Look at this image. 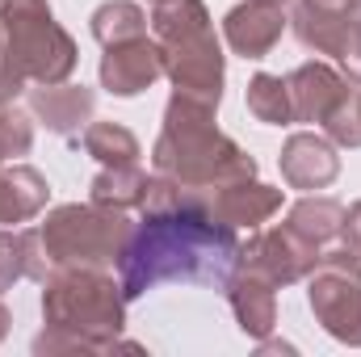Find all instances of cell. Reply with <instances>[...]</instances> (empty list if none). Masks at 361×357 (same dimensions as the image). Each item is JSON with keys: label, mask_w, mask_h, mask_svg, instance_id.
I'll return each mask as SVG.
<instances>
[{"label": "cell", "mask_w": 361, "mask_h": 357, "mask_svg": "<svg viewBox=\"0 0 361 357\" xmlns=\"http://www.w3.org/2000/svg\"><path fill=\"white\" fill-rule=\"evenodd\" d=\"M286 89H290V105H294V122H315V126H324L332 118V109L353 92L349 80L324 59L298 63L286 76Z\"/></svg>", "instance_id": "30bf717a"}, {"label": "cell", "mask_w": 361, "mask_h": 357, "mask_svg": "<svg viewBox=\"0 0 361 357\" xmlns=\"http://www.w3.org/2000/svg\"><path fill=\"white\" fill-rule=\"evenodd\" d=\"M0 164H4V152H0Z\"/></svg>", "instance_id": "4dcf8cb0"}, {"label": "cell", "mask_w": 361, "mask_h": 357, "mask_svg": "<svg viewBox=\"0 0 361 357\" xmlns=\"http://www.w3.org/2000/svg\"><path fill=\"white\" fill-rule=\"evenodd\" d=\"M152 169L189 189H223L231 181L257 177V160L219 131L214 105L173 92L164 105V126L152 147Z\"/></svg>", "instance_id": "3957f363"}, {"label": "cell", "mask_w": 361, "mask_h": 357, "mask_svg": "<svg viewBox=\"0 0 361 357\" xmlns=\"http://www.w3.org/2000/svg\"><path fill=\"white\" fill-rule=\"evenodd\" d=\"M152 4H160V0H152Z\"/></svg>", "instance_id": "1f68e13d"}, {"label": "cell", "mask_w": 361, "mask_h": 357, "mask_svg": "<svg viewBox=\"0 0 361 357\" xmlns=\"http://www.w3.org/2000/svg\"><path fill=\"white\" fill-rule=\"evenodd\" d=\"M139 210L143 219L135 223L118 261L126 303L164 282L223 286L231 277L240 261V231L210 210V189H189L156 173Z\"/></svg>", "instance_id": "6da1fadb"}, {"label": "cell", "mask_w": 361, "mask_h": 357, "mask_svg": "<svg viewBox=\"0 0 361 357\" xmlns=\"http://www.w3.org/2000/svg\"><path fill=\"white\" fill-rule=\"evenodd\" d=\"M281 30H286V13L281 4H269V0H244L223 17V38L244 59H265L281 42Z\"/></svg>", "instance_id": "4fadbf2b"}, {"label": "cell", "mask_w": 361, "mask_h": 357, "mask_svg": "<svg viewBox=\"0 0 361 357\" xmlns=\"http://www.w3.org/2000/svg\"><path fill=\"white\" fill-rule=\"evenodd\" d=\"M277 169L281 181L290 189H328L332 181L341 177V156H336V143L324 139V135H311V131H298L281 143V156H277Z\"/></svg>", "instance_id": "8fae6325"}, {"label": "cell", "mask_w": 361, "mask_h": 357, "mask_svg": "<svg viewBox=\"0 0 361 357\" xmlns=\"http://www.w3.org/2000/svg\"><path fill=\"white\" fill-rule=\"evenodd\" d=\"M269 4H286V0H269Z\"/></svg>", "instance_id": "f546056e"}, {"label": "cell", "mask_w": 361, "mask_h": 357, "mask_svg": "<svg viewBox=\"0 0 361 357\" xmlns=\"http://www.w3.org/2000/svg\"><path fill=\"white\" fill-rule=\"evenodd\" d=\"M25 89H30V85L17 76V68H13V59H8V47H4V25H0V105H4V101H17Z\"/></svg>", "instance_id": "484cf974"}, {"label": "cell", "mask_w": 361, "mask_h": 357, "mask_svg": "<svg viewBox=\"0 0 361 357\" xmlns=\"http://www.w3.org/2000/svg\"><path fill=\"white\" fill-rule=\"evenodd\" d=\"M319 257H324L319 244L298 236L290 223H277V227H265V231L257 227L248 236V244H240L235 265L265 273L273 286H294V282H307V273L319 265Z\"/></svg>", "instance_id": "ba28073f"}, {"label": "cell", "mask_w": 361, "mask_h": 357, "mask_svg": "<svg viewBox=\"0 0 361 357\" xmlns=\"http://www.w3.org/2000/svg\"><path fill=\"white\" fill-rule=\"evenodd\" d=\"M139 34H147V13L135 0H105L92 13V38L101 47H114V42H126Z\"/></svg>", "instance_id": "44dd1931"}, {"label": "cell", "mask_w": 361, "mask_h": 357, "mask_svg": "<svg viewBox=\"0 0 361 357\" xmlns=\"http://www.w3.org/2000/svg\"><path fill=\"white\" fill-rule=\"evenodd\" d=\"M80 139H85V152H89L101 169H114V164H139V156H143L139 139H135L122 122H89Z\"/></svg>", "instance_id": "d6986e66"}, {"label": "cell", "mask_w": 361, "mask_h": 357, "mask_svg": "<svg viewBox=\"0 0 361 357\" xmlns=\"http://www.w3.org/2000/svg\"><path fill=\"white\" fill-rule=\"evenodd\" d=\"M92 109H97V92L89 85H38V89H30V114L47 126V131H55V135H63V139H80L85 135V126L92 122Z\"/></svg>", "instance_id": "5bb4252c"}, {"label": "cell", "mask_w": 361, "mask_h": 357, "mask_svg": "<svg viewBox=\"0 0 361 357\" xmlns=\"http://www.w3.org/2000/svg\"><path fill=\"white\" fill-rule=\"evenodd\" d=\"M324 135L336 147H361V92L357 89L332 109V118L324 122Z\"/></svg>", "instance_id": "603a6c76"}, {"label": "cell", "mask_w": 361, "mask_h": 357, "mask_svg": "<svg viewBox=\"0 0 361 357\" xmlns=\"http://www.w3.org/2000/svg\"><path fill=\"white\" fill-rule=\"evenodd\" d=\"M307 303L332 341L361 349V261L345 244L324 248L319 265L307 273Z\"/></svg>", "instance_id": "52a82bcc"}, {"label": "cell", "mask_w": 361, "mask_h": 357, "mask_svg": "<svg viewBox=\"0 0 361 357\" xmlns=\"http://www.w3.org/2000/svg\"><path fill=\"white\" fill-rule=\"evenodd\" d=\"M244 101H248V114L265 126H290L294 122V105H290V89L281 76L273 72H257L244 89Z\"/></svg>", "instance_id": "ffe728a7"}, {"label": "cell", "mask_w": 361, "mask_h": 357, "mask_svg": "<svg viewBox=\"0 0 361 357\" xmlns=\"http://www.w3.org/2000/svg\"><path fill=\"white\" fill-rule=\"evenodd\" d=\"M152 34L160 42L164 76L173 80V92H185L219 109L227 85V59L210 8L202 0H160L152 13Z\"/></svg>", "instance_id": "5b68a950"}, {"label": "cell", "mask_w": 361, "mask_h": 357, "mask_svg": "<svg viewBox=\"0 0 361 357\" xmlns=\"http://www.w3.org/2000/svg\"><path fill=\"white\" fill-rule=\"evenodd\" d=\"M315 4H328V8H345V4H357V0H315Z\"/></svg>", "instance_id": "f1b7e54d"}, {"label": "cell", "mask_w": 361, "mask_h": 357, "mask_svg": "<svg viewBox=\"0 0 361 357\" xmlns=\"http://www.w3.org/2000/svg\"><path fill=\"white\" fill-rule=\"evenodd\" d=\"M147 185L152 177L139 169V164H114V169H101L89 185V198L105 210H139L143 198H147Z\"/></svg>", "instance_id": "e0dca14e"}, {"label": "cell", "mask_w": 361, "mask_h": 357, "mask_svg": "<svg viewBox=\"0 0 361 357\" xmlns=\"http://www.w3.org/2000/svg\"><path fill=\"white\" fill-rule=\"evenodd\" d=\"M4 47L25 85H63L76 72V38L55 21L47 0H0Z\"/></svg>", "instance_id": "8992f818"}, {"label": "cell", "mask_w": 361, "mask_h": 357, "mask_svg": "<svg viewBox=\"0 0 361 357\" xmlns=\"http://www.w3.org/2000/svg\"><path fill=\"white\" fill-rule=\"evenodd\" d=\"M42 332L34 353H114L126 328V294L109 269H59L42 282ZM139 349V345H130Z\"/></svg>", "instance_id": "7a4b0ae2"}, {"label": "cell", "mask_w": 361, "mask_h": 357, "mask_svg": "<svg viewBox=\"0 0 361 357\" xmlns=\"http://www.w3.org/2000/svg\"><path fill=\"white\" fill-rule=\"evenodd\" d=\"M8 324H13V315H8V307H4V303H0V341H4V337H8Z\"/></svg>", "instance_id": "83f0119b"}, {"label": "cell", "mask_w": 361, "mask_h": 357, "mask_svg": "<svg viewBox=\"0 0 361 357\" xmlns=\"http://www.w3.org/2000/svg\"><path fill=\"white\" fill-rule=\"evenodd\" d=\"M281 193H286V189L265 185V181H257V177L231 181V185H223V189H210V210H214L223 223H231L235 231H240V227L257 231L261 223H269L273 214L281 210Z\"/></svg>", "instance_id": "9a60e30c"}, {"label": "cell", "mask_w": 361, "mask_h": 357, "mask_svg": "<svg viewBox=\"0 0 361 357\" xmlns=\"http://www.w3.org/2000/svg\"><path fill=\"white\" fill-rule=\"evenodd\" d=\"M341 244L353 253L361 261V202H353L349 210H345V227H341Z\"/></svg>", "instance_id": "4316f807"}, {"label": "cell", "mask_w": 361, "mask_h": 357, "mask_svg": "<svg viewBox=\"0 0 361 357\" xmlns=\"http://www.w3.org/2000/svg\"><path fill=\"white\" fill-rule=\"evenodd\" d=\"M51 185L30 164H0V227L30 223L47 210Z\"/></svg>", "instance_id": "2e32d148"}, {"label": "cell", "mask_w": 361, "mask_h": 357, "mask_svg": "<svg viewBox=\"0 0 361 357\" xmlns=\"http://www.w3.org/2000/svg\"><path fill=\"white\" fill-rule=\"evenodd\" d=\"M21 277H25V240L21 231L0 227V294L13 290Z\"/></svg>", "instance_id": "cb8c5ba5"}, {"label": "cell", "mask_w": 361, "mask_h": 357, "mask_svg": "<svg viewBox=\"0 0 361 357\" xmlns=\"http://www.w3.org/2000/svg\"><path fill=\"white\" fill-rule=\"evenodd\" d=\"M286 223H290L298 236H307L311 244L332 248V244H341L345 206H341L336 198H319V193H311V198H302V202H294V206H290Z\"/></svg>", "instance_id": "ac0fdd59"}, {"label": "cell", "mask_w": 361, "mask_h": 357, "mask_svg": "<svg viewBox=\"0 0 361 357\" xmlns=\"http://www.w3.org/2000/svg\"><path fill=\"white\" fill-rule=\"evenodd\" d=\"M135 223L122 210L97 202H68L47 214V223L21 231L25 240V277L47 282L59 269H109L122 261Z\"/></svg>", "instance_id": "277c9868"}, {"label": "cell", "mask_w": 361, "mask_h": 357, "mask_svg": "<svg viewBox=\"0 0 361 357\" xmlns=\"http://www.w3.org/2000/svg\"><path fill=\"white\" fill-rule=\"evenodd\" d=\"M336 63H341V76L349 85H361V0L353 4V17H349V34L336 51Z\"/></svg>", "instance_id": "d4e9b609"}, {"label": "cell", "mask_w": 361, "mask_h": 357, "mask_svg": "<svg viewBox=\"0 0 361 357\" xmlns=\"http://www.w3.org/2000/svg\"><path fill=\"white\" fill-rule=\"evenodd\" d=\"M223 290H227V303H231L240 332L252 341H269V332L277 328V286L257 269L235 265L231 277L223 282Z\"/></svg>", "instance_id": "7c38bea8"}, {"label": "cell", "mask_w": 361, "mask_h": 357, "mask_svg": "<svg viewBox=\"0 0 361 357\" xmlns=\"http://www.w3.org/2000/svg\"><path fill=\"white\" fill-rule=\"evenodd\" d=\"M160 76H164V55H160V42L147 34L114 42L101 55V89L114 97H139Z\"/></svg>", "instance_id": "9c48e42d"}, {"label": "cell", "mask_w": 361, "mask_h": 357, "mask_svg": "<svg viewBox=\"0 0 361 357\" xmlns=\"http://www.w3.org/2000/svg\"><path fill=\"white\" fill-rule=\"evenodd\" d=\"M30 147H34V122H30V114H21L13 101H4L0 105V152H4V160H17Z\"/></svg>", "instance_id": "7402d4cb"}]
</instances>
